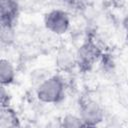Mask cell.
Returning a JSON list of instances; mask_svg holds the SVG:
<instances>
[{
    "mask_svg": "<svg viewBox=\"0 0 128 128\" xmlns=\"http://www.w3.org/2000/svg\"><path fill=\"white\" fill-rule=\"evenodd\" d=\"M97 55L98 53L95 46L90 43H87L79 49V52L76 56V60L79 63V65L81 64L82 66L89 67L96 61Z\"/></svg>",
    "mask_w": 128,
    "mask_h": 128,
    "instance_id": "obj_5",
    "label": "cell"
},
{
    "mask_svg": "<svg viewBox=\"0 0 128 128\" xmlns=\"http://www.w3.org/2000/svg\"><path fill=\"white\" fill-rule=\"evenodd\" d=\"M44 25L48 31L56 35L65 34L70 27V17L62 9H53L44 16Z\"/></svg>",
    "mask_w": 128,
    "mask_h": 128,
    "instance_id": "obj_2",
    "label": "cell"
},
{
    "mask_svg": "<svg viewBox=\"0 0 128 128\" xmlns=\"http://www.w3.org/2000/svg\"><path fill=\"white\" fill-rule=\"evenodd\" d=\"M14 26L1 25V43L3 45H9L14 40Z\"/></svg>",
    "mask_w": 128,
    "mask_h": 128,
    "instance_id": "obj_9",
    "label": "cell"
},
{
    "mask_svg": "<svg viewBox=\"0 0 128 128\" xmlns=\"http://www.w3.org/2000/svg\"><path fill=\"white\" fill-rule=\"evenodd\" d=\"M15 79V69L13 64L5 58L0 61V82L3 86H9Z\"/></svg>",
    "mask_w": 128,
    "mask_h": 128,
    "instance_id": "obj_6",
    "label": "cell"
},
{
    "mask_svg": "<svg viewBox=\"0 0 128 128\" xmlns=\"http://www.w3.org/2000/svg\"><path fill=\"white\" fill-rule=\"evenodd\" d=\"M61 126L65 128H76V127H83L84 123L79 115L67 114L62 118Z\"/></svg>",
    "mask_w": 128,
    "mask_h": 128,
    "instance_id": "obj_8",
    "label": "cell"
},
{
    "mask_svg": "<svg viewBox=\"0 0 128 128\" xmlns=\"http://www.w3.org/2000/svg\"><path fill=\"white\" fill-rule=\"evenodd\" d=\"M65 95V84L60 76L52 75L40 82L36 88L37 98L47 104L59 103Z\"/></svg>",
    "mask_w": 128,
    "mask_h": 128,
    "instance_id": "obj_1",
    "label": "cell"
},
{
    "mask_svg": "<svg viewBox=\"0 0 128 128\" xmlns=\"http://www.w3.org/2000/svg\"><path fill=\"white\" fill-rule=\"evenodd\" d=\"M20 6L17 0H1L0 3V23L1 25L14 26L19 15Z\"/></svg>",
    "mask_w": 128,
    "mask_h": 128,
    "instance_id": "obj_4",
    "label": "cell"
},
{
    "mask_svg": "<svg viewBox=\"0 0 128 128\" xmlns=\"http://www.w3.org/2000/svg\"><path fill=\"white\" fill-rule=\"evenodd\" d=\"M0 98H1V107H6V106H9V102H10V96H9V94H8V90L6 89V86L1 85Z\"/></svg>",
    "mask_w": 128,
    "mask_h": 128,
    "instance_id": "obj_10",
    "label": "cell"
},
{
    "mask_svg": "<svg viewBox=\"0 0 128 128\" xmlns=\"http://www.w3.org/2000/svg\"><path fill=\"white\" fill-rule=\"evenodd\" d=\"M123 27L126 30L127 34H128V13L124 16V19H123Z\"/></svg>",
    "mask_w": 128,
    "mask_h": 128,
    "instance_id": "obj_12",
    "label": "cell"
},
{
    "mask_svg": "<svg viewBox=\"0 0 128 128\" xmlns=\"http://www.w3.org/2000/svg\"><path fill=\"white\" fill-rule=\"evenodd\" d=\"M79 116L84 126H96L104 120V110L96 101L86 99L80 105Z\"/></svg>",
    "mask_w": 128,
    "mask_h": 128,
    "instance_id": "obj_3",
    "label": "cell"
},
{
    "mask_svg": "<svg viewBox=\"0 0 128 128\" xmlns=\"http://www.w3.org/2000/svg\"><path fill=\"white\" fill-rule=\"evenodd\" d=\"M19 119L16 112L9 106L1 107L0 111V128H12L18 127Z\"/></svg>",
    "mask_w": 128,
    "mask_h": 128,
    "instance_id": "obj_7",
    "label": "cell"
},
{
    "mask_svg": "<svg viewBox=\"0 0 128 128\" xmlns=\"http://www.w3.org/2000/svg\"><path fill=\"white\" fill-rule=\"evenodd\" d=\"M62 1H63V2H65V3H67L68 5L76 6V5L80 4V2H81L82 0H62Z\"/></svg>",
    "mask_w": 128,
    "mask_h": 128,
    "instance_id": "obj_11",
    "label": "cell"
}]
</instances>
